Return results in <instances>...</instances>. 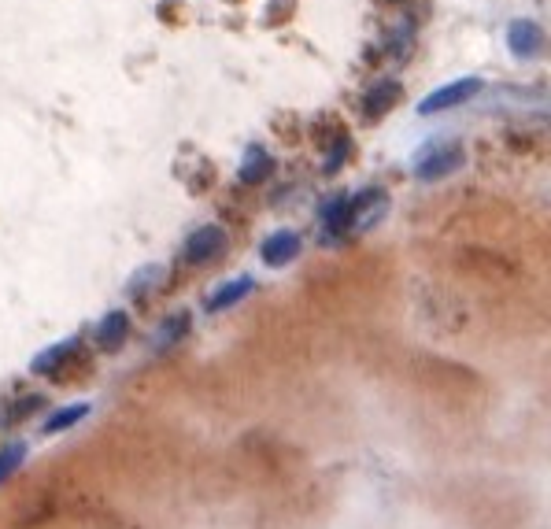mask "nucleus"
<instances>
[{
	"instance_id": "nucleus-16",
	"label": "nucleus",
	"mask_w": 551,
	"mask_h": 529,
	"mask_svg": "<svg viewBox=\"0 0 551 529\" xmlns=\"http://www.w3.org/2000/svg\"><path fill=\"white\" fill-rule=\"evenodd\" d=\"M30 456V444L26 441H8L0 448V481H8L12 474H19V467L26 463Z\"/></svg>"
},
{
	"instance_id": "nucleus-11",
	"label": "nucleus",
	"mask_w": 551,
	"mask_h": 529,
	"mask_svg": "<svg viewBox=\"0 0 551 529\" xmlns=\"http://www.w3.org/2000/svg\"><path fill=\"white\" fill-rule=\"evenodd\" d=\"M400 82H392V78H385V82H378V86H370V93L363 97V119L367 123H378V119H385L392 108H396V100H400Z\"/></svg>"
},
{
	"instance_id": "nucleus-19",
	"label": "nucleus",
	"mask_w": 551,
	"mask_h": 529,
	"mask_svg": "<svg viewBox=\"0 0 551 529\" xmlns=\"http://www.w3.org/2000/svg\"><path fill=\"white\" fill-rule=\"evenodd\" d=\"M45 407V396H26V400H19V404L12 407V415H8V422H23L30 419V411H41Z\"/></svg>"
},
{
	"instance_id": "nucleus-15",
	"label": "nucleus",
	"mask_w": 551,
	"mask_h": 529,
	"mask_svg": "<svg viewBox=\"0 0 551 529\" xmlns=\"http://www.w3.org/2000/svg\"><path fill=\"white\" fill-rule=\"evenodd\" d=\"M163 263H148V267H141V271L134 274V278H130V285H126V293L134 296H141V300H148V296L156 293V289H160V282H163Z\"/></svg>"
},
{
	"instance_id": "nucleus-12",
	"label": "nucleus",
	"mask_w": 551,
	"mask_h": 529,
	"mask_svg": "<svg viewBox=\"0 0 551 529\" xmlns=\"http://www.w3.org/2000/svg\"><path fill=\"white\" fill-rule=\"evenodd\" d=\"M270 174H274V156H270L263 145H252L241 156V167H237V178L245 185H259V182H267Z\"/></svg>"
},
{
	"instance_id": "nucleus-20",
	"label": "nucleus",
	"mask_w": 551,
	"mask_h": 529,
	"mask_svg": "<svg viewBox=\"0 0 551 529\" xmlns=\"http://www.w3.org/2000/svg\"><path fill=\"white\" fill-rule=\"evenodd\" d=\"M0 422H4V419H0Z\"/></svg>"
},
{
	"instance_id": "nucleus-3",
	"label": "nucleus",
	"mask_w": 551,
	"mask_h": 529,
	"mask_svg": "<svg viewBox=\"0 0 551 529\" xmlns=\"http://www.w3.org/2000/svg\"><path fill=\"white\" fill-rule=\"evenodd\" d=\"M348 208H352V234H367L370 226H378L385 208H389V193L381 185L348 193Z\"/></svg>"
},
{
	"instance_id": "nucleus-5",
	"label": "nucleus",
	"mask_w": 551,
	"mask_h": 529,
	"mask_svg": "<svg viewBox=\"0 0 551 529\" xmlns=\"http://www.w3.org/2000/svg\"><path fill=\"white\" fill-rule=\"evenodd\" d=\"M78 352H82V337H63V341L41 348V352L30 359V374H37V378H56L63 363H71Z\"/></svg>"
},
{
	"instance_id": "nucleus-4",
	"label": "nucleus",
	"mask_w": 551,
	"mask_h": 529,
	"mask_svg": "<svg viewBox=\"0 0 551 529\" xmlns=\"http://www.w3.org/2000/svg\"><path fill=\"white\" fill-rule=\"evenodd\" d=\"M222 248H226V230L215 226V222H208V226H200V230L189 234V241H185L182 248V259L189 267H204V263L222 256Z\"/></svg>"
},
{
	"instance_id": "nucleus-2",
	"label": "nucleus",
	"mask_w": 551,
	"mask_h": 529,
	"mask_svg": "<svg viewBox=\"0 0 551 529\" xmlns=\"http://www.w3.org/2000/svg\"><path fill=\"white\" fill-rule=\"evenodd\" d=\"M481 78H455V82H448V86L433 89L429 97L418 100V115H437V111H452L459 108V104H466L470 97H478L481 93Z\"/></svg>"
},
{
	"instance_id": "nucleus-17",
	"label": "nucleus",
	"mask_w": 551,
	"mask_h": 529,
	"mask_svg": "<svg viewBox=\"0 0 551 529\" xmlns=\"http://www.w3.org/2000/svg\"><path fill=\"white\" fill-rule=\"evenodd\" d=\"M411 49H415V30H411V26H396V34L389 37L392 60H404Z\"/></svg>"
},
{
	"instance_id": "nucleus-8",
	"label": "nucleus",
	"mask_w": 551,
	"mask_h": 529,
	"mask_svg": "<svg viewBox=\"0 0 551 529\" xmlns=\"http://www.w3.org/2000/svg\"><path fill=\"white\" fill-rule=\"evenodd\" d=\"M319 222L326 241H341L344 234H352V208H348V193H333L319 208Z\"/></svg>"
},
{
	"instance_id": "nucleus-7",
	"label": "nucleus",
	"mask_w": 551,
	"mask_h": 529,
	"mask_svg": "<svg viewBox=\"0 0 551 529\" xmlns=\"http://www.w3.org/2000/svg\"><path fill=\"white\" fill-rule=\"evenodd\" d=\"M507 49H511V56H518V60H533V56L544 49V30H540V23H533V19H515V23L507 26Z\"/></svg>"
},
{
	"instance_id": "nucleus-14",
	"label": "nucleus",
	"mask_w": 551,
	"mask_h": 529,
	"mask_svg": "<svg viewBox=\"0 0 551 529\" xmlns=\"http://www.w3.org/2000/svg\"><path fill=\"white\" fill-rule=\"evenodd\" d=\"M89 411H93V404H89V400H82V404H67V407H60V411H52L49 419L41 422V433H45V437H60V433L74 430L78 422L86 419Z\"/></svg>"
},
{
	"instance_id": "nucleus-13",
	"label": "nucleus",
	"mask_w": 551,
	"mask_h": 529,
	"mask_svg": "<svg viewBox=\"0 0 551 529\" xmlns=\"http://www.w3.org/2000/svg\"><path fill=\"white\" fill-rule=\"evenodd\" d=\"M189 322H193V315H189V311H174L171 319H163L160 330H156V337H152V352H156V356L171 352V348L182 341L185 333H189Z\"/></svg>"
},
{
	"instance_id": "nucleus-18",
	"label": "nucleus",
	"mask_w": 551,
	"mask_h": 529,
	"mask_svg": "<svg viewBox=\"0 0 551 529\" xmlns=\"http://www.w3.org/2000/svg\"><path fill=\"white\" fill-rule=\"evenodd\" d=\"M348 134H337L333 137V145H330V156H326V174H337L341 171V163L348 160Z\"/></svg>"
},
{
	"instance_id": "nucleus-9",
	"label": "nucleus",
	"mask_w": 551,
	"mask_h": 529,
	"mask_svg": "<svg viewBox=\"0 0 551 529\" xmlns=\"http://www.w3.org/2000/svg\"><path fill=\"white\" fill-rule=\"evenodd\" d=\"M252 289H256V278H252V274H237L230 282H222L219 289H211V296L204 300V311L219 315V311H226V308H237Z\"/></svg>"
},
{
	"instance_id": "nucleus-1",
	"label": "nucleus",
	"mask_w": 551,
	"mask_h": 529,
	"mask_svg": "<svg viewBox=\"0 0 551 529\" xmlns=\"http://www.w3.org/2000/svg\"><path fill=\"white\" fill-rule=\"evenodd\" d=\"M463 163L466 148L459 141H437V145H429L415 160V178L418 182H441V178H452Z\"/></svg>"
},
{
	"instance_id": "nucleus-10",
	"label": "nucleus",
	"mask_w": 551,
	"mask_h": 529,
	"mask_svg": "<svg viewBox=\"0 0 551 529\" xmlns=\"http://www.w3.org/2000/svg\"><path fill=\"white\" fill-rule=\"evenodd\" d=\"M93 337H97L100 352H119V348L126 345V337H130V315H126L123 308L108 311V315L97 322Z\"/></svg>"
},
{
	"instance_id": "nucleus-6",
	"label": "nucleus",
	"mask_w": 551,
	"mask_h": 529,
	"mask_svg": "<svg viewBox=\"0 0 551 529\" xmlns=\"http://www.w3.org/2000/svg\"><path fill=\"white\" fill-rule=\"evenodd\" d=\"M304 252V241L296 230H278V234H270L263 245H259V259L267 263V267H289L296 256Z\"/></svg>"
}]
</instances>
